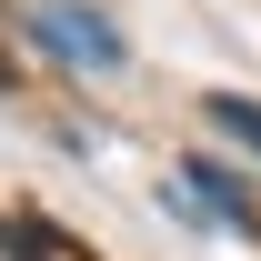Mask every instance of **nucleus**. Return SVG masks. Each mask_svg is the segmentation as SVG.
I'll return each mask as SVG.
<instances>
[{
	"label": "nucleus",
	"mask_w": 261,
	"mask_h": 261,
	"mask_svg": "<svg viewBox=\"0 0 261 261\" xmlns=\"http://www.w3.org/2000/svg\"><path fill=\"white\" fill-rule=\"evenodd\" d=\"M201 121H221L241 151H261V100H241V91H211V100H201Z\"/></svg>",
	"instance_id": "nucleus-3"
},
{
	"label": "nucleus",
	"mask_w": 261,
	"mask_h": 261,
	"mask_svg": "<svg viewBox=\"0 0 261 261\" xmlns=\"http://www.w3.org/2000/svg\"><path fill=\"white\" fill-rule=\"evenodd\" d=\"M0 241H10V251H20V261H91V251H81V241H61V231H50V221H0Z\"/></svg>",
	"instance_id": "nucleus-2"
},
{
	"label": "nucleus",
	"mask_w": 261,
	"mask_h": 261,
	"mask_svg": "<svg viewBox=\"0 0 261 261\" xmlns=\"http://www.w3.org/2000/svg\"><path fill=\"white\" fill-rule=\"evenodd\" d=\"M31 31L61 50V61L81 70H121V31L100 20V10H81V0H31Z\"/></svg>",
	"instance_id": "nucleus-1"
}]
</instances>
